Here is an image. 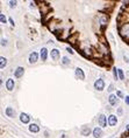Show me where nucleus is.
<instances>
[{
  "instance_id": "5",
  "label": "nucleus",
  "mask_w": 129,
  "mask_h": 138,
  "mask_svg": "<svg viewBox=\"0 0 129 138\" xmlns=\"http://www.w3.org/2000/svg\"><path fill=\"white\" fill-rule=\"evenodd\" d=\"M108 101H109V103H111L112 105H116V104L119 103V98L116 97V95L111 94V95H109V97H108Z\"/></svg>"
},
{
  "instance_id": "10",
  "label": "nucleus",
  "mask_w": 129,
  "mask_h": 138,
  "mask_svg": "<svg viewBox=\"0 0 129 138\" xmlns=\"http://www.w3.org/2000/svg\"><path fill=\"white\" fill-rule=\"evenodd\" d=\"M76 76L80 80H85V74L83 72V69H80V68H76Z\"/></svg>"
},
{
  "instance_id": "28",
  "label": "nucleus",
  "mask_w": 129,
  "mask_h": 138,
  "mask_svg": "<svg viewBox=\"0 0 129 138\" xmlns=\"http://www.w3.org/2000/svg\"><path fill=\"white\" fill-rule=\"evenodd\" d=\"M9 22H11V24H12V25H13V26H14V21H13V19H12V18L9 19Z\"/></svg>"
},
{
  "instance_id": "14",
  "label": "nucleus",
  "mask_w": 129,
  "mask_h": 138,
  "mask_svg": "<svg viewBox=\"0 0 129 138\" xmlns=\"http://www.w3.org/2000/svg\"><path fill=\"white\" fill-rule=\"evenodd\" d=\"M29 131H30V132H34V133H37V132L40 131V128H38V125H36V124H30V125H29Z\"/></svg>"
},
{
  "instance_id": "26",
  "label": "nucleus",
  "mask_w": 129,
  "mask_h": 138,
  "mask_svg": "<svg viewBox=\"0 0 129 138\" xmlns=\"http://www.w3.org/2000/svg\"><path fill=\"white\" fill-rule=\"evenodd\" d=\"M112 90H113V84H111L109 88H108V91H112Z\"/></svg>"
},
{
  "instance_id": "1",
  "label": "nucleus",
  "mask_w": 129,
  "mask_h": 138,
  "mask_svg": "<svg viewBox=\"0 0 129 138\" xmlns=\"http://www.w3.org/2000/svg\"><path fill=\"white\" fill-rule=\"evenodd\" d=\"M94 88L98 91H102L103 88H105V82H103L102 78H98L94 82Z\"/></svg>"
},
{
  "instance_id": "21",
  "label": "nucleus",
  "mask_w": 129,
  "mask_h": 138,
  "mask_svg": "<svg viewBox=\"0 0 129 138\" xmlns=\"http://www.w3.org/2000/svg\"><path fill=\"white\" fill-rule=\"evenodd\" d=\"M1 46H2V47L7 46V40H6V39H4V37L1 39Z\"/></svg>"
},
{
  "instance_id": "25",
  "label": "nucleus",
  "mask_w": 129,
  "mask_h": 138,
  "mask_svg": "<svg viewBox=\"0 0 129 138\" xmlns=\"http://www.w3.org/2000/svg\"><path fill=\"white\" fill-rule=\"evenodd\" d=\"M66 50H68V52H69L70 54H73V52H72V49H71V48H70V47H68V48H66Z\"/></svg>"
},
{
  "instance_id": "20",
  "label": "nucleus",
  "mask_w": 129,
  "mask_h": 138,
  "mask_svg": "<svg viewBox=\"0 0 129 138\" xmlns=\"http://www.w3.org/2000/svg\"><path fill=\"white\" fill-rule=\"evenodd\" d=\"M113 75H114V77H115V78H119V77H118L119 73H118V69H116V68H114V69H113Z\"/></svg>"
},
{
  "instance_id": "2",
  "label": "nucleus",
  "mask_w": 129,
  "mask_h": 138,
  "mask_svg": "<svg viewBox=\"0 0 129 138\" xmlns=\"http://www.w3.org/2000/svg\"><path fill=\"white\" fill-rule=\"evenodd\" d=\"M98 123H99V125H100L101 128L107 126V120H106V116H105V115H100L99 118H98Z\"/></svg>"
},
{
  "instance_id": "7",
  "label": "nucleus",
  "mask_w": 129,
  "mask_h": 138,
  "mask_svg": "<svg viewBox=\"0 0 129 138\" xmlns=\"http://www.w3.org/2000/svg\"><path fill=\"white\" fill-rule=\"evenodd\" d=\"M116 123H118L116 116H115V115H111V116L108 117V124H109L111 126H115V125H116Z\"/></svg>"
},
{
  "instance_id": "4",
  "label": "nucleus",
  "mask_w": 129,
  "mask_h": 138,
  "mask_svg": "<svg viewBox=\"0 0 129 138\" xmlns=\"http://www.w3.org/2000/svg\"><path fill=\"white\" fill-rule=\"evenodd\" d=\"M14 87H15L14 80H13V78H8L7 82H6V88H7V90H8V91H12V90L14 89Z\"/></svg>"
},
{
  "instance_id": "9",
  "label": "nucleus",
  "mask_w": 129,
  "mask_h": 138,
  "mask_svg": "<svg viewBox=\"0 0 129 138\" xmlns=\"http://www.w3.org/2000/svg\"><path fill=\"white\" fill-rule=\"evenodd\" d=\"M50 56H51L52 60H58V57H59V50L58 49H52L51 52H50Z\"/></svg>"
},
{
  "instance_id": "3",
  "label": "nucleus",
  "mask_w": 129,
  "mask_h": 138,
  "mask_svg": "<svg viewBox=\"0 0 129 138\" xmlns=\"http://www.w3.org/2000/svg\"><path fill=\"white\" fill-rule=\"evenodd\" d=\"M23 74H25V68L17 67L16 69H15V72H14V76H15L16 78H20L21 76H23Z\"/></svg>"
},
{
  "instance_id": "6",
  "label": "nucleus",
  "mask_w": 129,
  "mask_h": 138,
  "mask_svg": "<svg viewBox=\"0 0 129 138\" xmlns=\"http://www.w3.org/2000/svg\"><path fill=\"white\" fill-rule=\"evenodd\" d=\"M37 60H38V54L33 52L29 55V63H35V62H37Z\"/></svg>"
},
{
  "instance_id": "11",
  "label": "nucleus",
  "mask_w": 129,
  "mask_h": 138,
  "mask_svg": "<svg viewBox=\"0 0 129 138\" xmlns=\"http://www.w3.org/2000/svg\"><path fill=\"white\" fill-rule=\"evenodd\" d=\"M93 136H94V138H101V136H102V130H101V128H95V129L93 130Z\"/></svg>"
},
{
  "instance_id": "17",
  "label": "nucleus",
  "mask_w": 129,
  "mask_h": 138,
  "mask_svg": "<svg viewBox=\"0 0 129 138\" xmlns=\"http://www.w3.org/2000/svg\"><path fill=\"white\" fill-rule=\"evenodd\" d=\"M62 63H63V65H65V66L70 65V60H69V57H66V56H64V57L62 59Z\"/></svg>"
},
{
  "instance_id": "13",
  "label": "nucleus",
  "mask_w": 129,
  "mask_h": 138,
  "mask_svg": "<svg viewBox=\"0 0 129 138\" xmlns=\"http://www.w3.org/2000/svg\"><path fill=\"white\" fill-rule=\"evenodd\" d=\"M40 55H41V59H42L43 61H45V60H47V57H48V49H47V48H42V49H41Z\"/></svg>"
},
{
  "instance_id": "19",
  "label": "nucleus",
  "mask_w": 129,
  "mask_h": 138,
  "mask_svg": "<svg viewBox=\"0 0 129 138\" xmlns=\"http://www.w3.org/2000/svg\"><path fill=\"white\" fill-rule=\"evenodd\" d=\"M16 1H9V7H11V8H15V7H16Z\"/></svg>"
},
{
  "instance_id": "27",
  "label": "nucleus",
  "mask_w": 129,
  "mask_h": 138,
  "mask_svg": "<svg viewBox=\"0 0 129 138\" xmlns=\"http://www.w3.org/2000/svg\"><path fill=\"white\" fill-rule=\"evenodd\" d=\"M126 103H127V104H129V96H127V97H126Z\"/></svg>"
},
{
  "instance_id": "8",
  "label": "nucleus",
  "mask_w": 129,
  "mask_h": 138,
  "mask_svg": "<svg viewBox=\"0 0 129 138\" xmlns=\"http://www.w3.org/2000/svg\"><path fill=\"white\" fill-rule=\"evenodd\" d=\"M20 120L22 122V123H25V124H27V123H29V120H30V117L27 115V114H25V112H22L21 115H20Z\"/></svg>"
},
{
  "instance_id": "16",
  "label": "nucleus",
  "mask_w": 129,
  "mask_h": 138,
  "mask_svg": "<svg viewBox=\"0 0 129 138\" xmlns=\"http://www.w3.org/2000/svg\"><path fill=\"white\" fill-rule=\"evenodd\" d=\"M90 132H91V130H90V128H88V126H83V128H81V135H83V136H88V135H90Z\"/></svg>"
},
{
  "instance_id": "18",
  "label": "nucleus",
  "mask_w": 129,
  "mask_h": 138,
  "mask_svg": "<svg viewBox=\"0 0 129 138\" xmlns=\"http://www.w3.org/2000/svg\"><path fill=\"white\" fill-rule=\"evenodd\" d=\"M118 73H119V77L120 80H124V75H123V72L121 69H118Z\"/></svg>"
},
{
  "instance_id": "15",
  "label": "nucleus",
  "mask_w": 129,
  "mask_h": 138,
  "mask_svg": "<svg viewBox=\"0 0 129 138\" xmlns=\"http://www.w3.org/2000/svg\"><path fill=\"white\" fill-rule=\"evenodd\" d=\"M6 65H7V59L4 57V56H1V57H0V68L4 69V68L6 67Z\"/></svg>"
},
{
  "instance_id": "12",
  "label": "nucleus",
  "mask_w": 129,
  "mask_h": 138,
  "mask_svg": "<svg viewBox=\"0 0 129 138\" xmlns=\"http://www.w3.org/2000/svg\"><path fill=\"white\" fill-rule=\"evenodd\" d=\"M6 115H7L8 117H14V116H15V110H14L13 108H11V107H7V108H6Z\"/></svg>"
},
{
  "instance_id": "22",
  "label": "nucleus",
  "mask_w": 129,
  "mask_h": 138,
  "mask_svg": "<svg viewBox=\"0 0 129 138\" xmlns=\"http://www.w3.org/2000/svg\"><path fill=\"white\" fill-rule=\"evenodd\" d=\"M0 20H1V24H6V18H5V15H4V14H1V15H0Z\"/></svg>"
},
{
  "instance_id": "23",
  "label": "nucleus",
  "mask_w": 129,
  "mask_h": 138,
  "mask_svg": "<svg viewBox=\"0 0 129 138\" xmlns=\"http://www.w3.org/2000/svg\"><path fill=\"white\" fill-rule=\"evenodd\" d=\"M116 95H118V96H119L120 98H122V97H123V94H122L121 91H116Z\"/></svg>"
},
{
  "instance_id": "24",
  "label": "nucleus",
  "mask_w": 129,
  "mask_h": 138,
  "mask_svg": "<svg viewBox=\"0 0 129 138\" xmlns=\"http://www.w3.org/2000/svg\"><path fill=\"white\" fill-rule=\"evenodd\" d=\"M118 115H119V116H121V115H122V109H121V108H119V109H118Z\"/></svg>"
}]
</instances>
